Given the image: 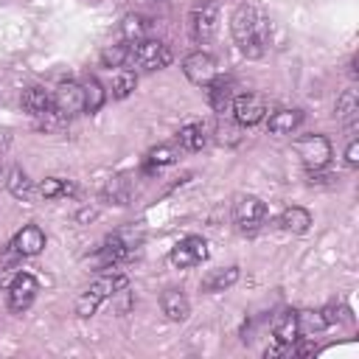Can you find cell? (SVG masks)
<instances>
[{
  "mask_svg": "<svg viewBox=\"0 0 359 359\" xmlns=\"http://www.w3.org/2000/svg\"><path fill=\"white\" fill-rule=\"evenodd\" d=\"M230 31H233V39H236V45L241 48L244 56L258 59V56L266 50L269 22H266V17L258 14V8H252V6H238V8L233 11Z\"/></svg>",
  "mask_w": 359,
  "mask_h": 359,
  "instance_id": "6da1fadb",
  "label": "cell"
},
{
  "mask_svg": "<svg viewBox=\"0 0 359 359\" xmlns=\"http://www.w3.org/2000/svg\"><path fill=\"white\" fill-rule=\"evenodd\" d=\"M129 289V280H126V275H101L98 280H93L87 289H84V294L76 300V314L79 317H93L95 311H98V306L107 300V297H112V294H118V292H126Z\"/></svg>",
  "mask_w": 359,
  "mask_h": 359,
  "instance_id": "7a4b0ae2",
  "label": "cell"
},
{
  "mask_svg": "<svg viewBox=\"0 0 359 359\" xmlns=\"http://www.w3.org/2000/svg\"><path fill=\"white\" fill-rule=\"evenodd\" d=\"M294 151L306 168H325L331 160V140L325 135H303L294 140Z\"/></svg>",
  "mask_w": 359,
  "mask_h": 359,
  "instance_id": "3957f363",
  "label": "cell"
},
{
  "mask_svg": "<svg viewBox=\"0 0 359 359\" xmlns=\"http://www.w3.org/2000/svg\"><path fill=\"white\" fill-rule=\"evenodd\" d=\"M132 59H135L137 67H143V70H163V67L171 65L174 53H171V48H168L165 42H160V39H140V42H135V48H132Z\"/></svg>",
  "mask_w": 359,
  "mask_h": 359,
  "instance_id": "277c9868",
  "label": "cell"
},
{
  "mask_svg": "<svg viewBox=\"0 0 359 359\" xmlns=\"http://www.w3.org/2000/svg\"><path fill=\"white\" fill-rule=\"evenodd\" d=\"M50 109L59 118H73L79 112H84V95H81V84L76 81H62L53 93H50Z\"/></svg>",
  "mask_w": 359,
  "mask_h": 359,
  "instance_id": "5b68a950",
  "label": "cell"
},
{
  "mask_svg": "<svg viewBox=\"0 0 359 359\" xmlns=\"http://www.w3.org/2000/svg\"><path fill=\"white\" fill-rule=\"evenodd\" d=\"M208 258V241L202 236H185L182 241H177L168 252V261L177 269H191L196 264H202Z\"/></svg>",
  "mask_w": 359,
  "mask_h": 359,
  "instance_id": "8992f818",
  "label": "cell"
},
{
  "mask_svg": "<svg viewBox=\"0 0 359 359\" xmlns=\"http://www.w3.org/2000/svg\"><path fill=\"white\" fill-rule=\"evenodd\" d=\"M182 73H185V79H188L191 84L208 87V84L219 76V67H216V59H213L210 53L194 50V53H188V56L182 59Z\"/></svg>",
  "mask_w": 359,
  "mask_h": 359,
  "instance_id": "52a82bcc",
  "label": "cell"
},
{
  "mask_svg": "<svg viewBox=\"0 0 359 359\" xmlns=\"http://www.w3.org/2000/svg\"><path fill=\"white\" fill-rule=\"evenodd\" d=\"M216 22H219V6L213 0H199L191 11V34L196 42H208L216 34Z\"/></svg>",
  "mask_w": 359,
  "mask_h": 359,
  "instance_id": "ba28073f",
  "label": "cell"
},
{
  "mask_svg": "<svg viewBox=\"0 0 359 359\" xmlns=\"http://www.w3.org/2000/svg\"><path fill=\"white\" fill-rule=\"evenodd\" d=\"M230 109H233V118L241 126H255L266 115V101L261 95H255V93H241V95L233 98V107Z\"/></svg>",
  "mask_w": 359,
  "mask_h": 359,
  "instance_id": "9c48e42d",
  "label": "cell"
},
{
  "mask_svg": "<svg viewBox=\"0 0 359 359\" xmlns=\"http://www.w3.org/2000/svg\"><path fill=\"white\" fill-rule=\"evenodd\" d=\"M36 289H39L36 278L28 275V272H20V275L14 278V283L8 286V309H11L14 314H22V311L34 303Z\"/></svg>",
  "mask_w": 359,
  "mask_h": 359,
  "instance_id": "30bf717a",
  "label": "cell"
},
{
  "mask_svg": "<svg viewBox=\"0 0 359 359\" xmlns=\"http://www.w3.org/2000/svg\"><path fill=\"white\" fill-rule=\"evenodd\" d=\"M233 216H236V224L247 233V230H255L264 222L266 205L258 196H238L236 205H233Z\"/></svg>",
  "mask_w": 359,
  "mask_h": 359,
  "instance_id": "8fae6325",
  "label": "cell"
},
{
  "mask_svg": "<svg viewBox=\"0 0 359 359\" xmlns=\"http://www.w3.org/2000/svg\"><path fill=\"white\" fill-rule=\"evenodd\" d=\"M45 233H42V227L39 224H25L22 230H17V236L11 238V250L17 252V255H22V258H34V255H39L42 250H45Z\"/></svg>",
  "mask_w": 359,
  "mask_h": 359,
  "instance_id": "7c38bea8",
  "label": "cell"
},
{
  "mask_svg": "<svg viewBox=\"0 0 359 359\" xmlns=\"http://www.w3.org/2000/svg\"><path fill=\"white\" fill-rule=\"evenodd\" d=\"M129 241H123V236L118 233V236H109L107 241H104V247H98V252L93 255V264L95 266H101V269H109V266H115L118 261H123L126 255H129Z\"/></svg>",
  "mask_w": 359,
  "mask_h": 359,
  "instance_id": "4fadbf2b",
  "label": "cell"
},
{
  "mask_svg": "<svg viewBox=\"0 0 359 359\" xmlns=\"http://www.w3.org/2000/svg\"><path fill=\"white\" fill-rule=\"evenodd\" d=\"M272 337L283 345H292L297 337H300V328H297V311L294 309H283L275 320H272Z\"/></svg>",
  "mask_w": 359,
  "mask_h": 359,
  "instance_id": "5bb4252c",
  "label": "cell"
},
{
  "mask_svg": "<svg viewBox=\"0 0 359 359\" xmlns=\"http://www.w3.org/2000/svg\"><path fill=\"white\" fill-rule=\"evenodd\" d=\"M160 309H163L165 320H171V323H182V320L188 317V311H191V303H188V297H185L182 292L168 289V292L160 297Z\"/></svg>",
  "mask_w": 359,
  "mask_h": 359,
  "instance_id": "9a60e30c",
  "label": "cell"
},
{
  "mask_svg": "<svg viewBox=\"0 0 359 359\" xmlns=\"http://www.w3.org/2000/svg\"><path fill=\"white\" fill-rule=\"evenodd\" d=\"M233 84L227 81V79H213L210 84H208V101H210V107L216 109V112H227L230 107H233Z\"/></svg>",
  "mask_w": 359,
  "mask_h": 359,
  "instance_id": "2e32d148",
  "label": "cell"
},
{
  "mask_svg": "<svg viewBox=\"0 0 359 359\" xmlns=\"http://www.w3.org/2000/svg\"><path fill=\"white\" fill-rule=\"evenodd\" d=\"M22 109L34 118H42L50 112V93L45 87H28L22 93Z\"/></svg>",
  "mask_w": 359,
  "mask_h": 359,
  "instance_id": "e0dca14e",
  "label": "cell"
},
{
  "mask_svg": "<svg viewBox=\"0 0 359 359\" xmlns=\"http://www.w3.org/2000/svg\"><path fill=\"white\" fill-rule=\"evenodd\" d=\"M280 227H283L286 233L300 236V233H306V230L311 227V213H309L306 208H300V205H292V208H286V210L280 213Z\"/></svg>",
  "mask_w": 359,
  "mask_h": 359,
  "instance_id": "ac0fdd59",
  "label": "cell"
},
{
  "mask_svg": "<svg viewBox=\"0 0 359 359\" xmlns=\"http://www.w3.org/2000/svg\"><path fill=\"white\" fill-rule=\"evenodd\" d=\"M300 121H303V112L300 109H278V112H272L269 115V132L272 135H289V132H294L297 126H300Z\"/></svg>",
  "mask_w": 359,
  "mask_h": 359,
  "instance_id": "d6986e66",
  "label": "cell"
},
{
  "mask_svg": "<svg viewBox=\"0 0 359 359\" xmlns=\"http://www.w3.org/2000/svg\"><path fill=\"white\" fill-rule=\"evenodd\" d=\"M81 95H84V112H98L101 107H104V101H107V90H104V84L95 79V76H87L84 79V84H81Z\"/></svg>",
  "mask_w": 359,
  "mask_h": 359,
  "instance_id": "ffe728a7",
  "label": "cell"
},
{
  "mask_svg": "<svg viewBox=\"0 0 359 359\" xmlns=\"http://www.w3.org/2000/svg\"><path fill=\"white\" fill-rule=\"evenodd\" d=\"M238 275H241V272H238V266L213 269V272L202 280V289H205V292H210V294H213V292H224V289H230V286L238 280Z\"/></svg>",
  "mask_w": 359,
  "mask_h": 359,
  "instance_id": "44dd1931",
  "label": "cell"
},
{
  "mask_svg": "<svg viewBox=\"0 0 359 359\" xmlns=\"http://www.w3.org/2000/svg\"><path fill=\"white\" fill-rule=\"evenodd\" d=\"M205 129L199 126V123H185L180 132H177V143H180V149H185V151H199L202 146H205Z\"/></svg>",
  "mask_w": 359,
  "mask_h": 359,
  "instance_id": "7402d4cb",
  "label": "cell"
},
{
  "mask_svg": "<svg viewBox=\"0 0 359 359\" xmlns=\"http://www.w3.org/2000/svg\"><path fill=\"white\" fill-rule=\"evenodd\" d=\"M146 28H149V22H146V17H140V14H126V17L121 20L123 42H140V39H146Z\"/></svg>",
  "mask_w": 359,
  "mask_h": 359,
  "instance_id": "603a6c76",
  "label": "cell"
},
{
  "mask_svg": "<svg viewBox=\"0 0 359 359\" xmlns=\"http://www.w3.org/2000/svg\"><path fill=\"white\" fill-rule=\"evenodd\" d=\"M171 163H177V149L174 146H154L149 154H146V171L149 174H154V171H160L163 165H171Z\"/></svg>",
  "mask_w": 359,
  "mask_h": 359,
  "instance_id": "cb8c5ba5",
  "label": "cell"
},
{
  "mask_svg": "<svg viewBox=\"0 0 359 359\" xmlns=\"http://www.w3.org/2000/svg\"><path fill=\"white\" fill-rule=\"evenodd\" d=\"M337 118L342 121V123H353V118L359 115V95H356V90H345L339 98H337Z\"/></svg>",
  "mask_w": 359,
  "mask_h": 359,
  "instance_id": "d4e9b609",
  "label": "cell"
},
{
  "mask_svg": "<svg viewBox=\"0 0 359 359\" xmlns=\"http://www.w3.org/2000/svg\"><path fill=\"white\" fill-rule=\"evenodd\" d=\"M39 194H42L45 199L73 196V194H76V185H73L70 180H62V177H48V180H42V185H39Z\"/></svg>",
  "mask_w": 359,
  "mask_h": 359,
  "instance_id": "484cf974",
  "label": "cell"
},
{
  "mask_svg": "<svg viewBox=\"0 0 359 359\" xmlns=\"http://www.w3.org/2000/svg\"><path fill=\"white\" fill-rule=\"evenodd\" d=\"M297 328H300V334H303V337H314V334L325 331L328 325H325V320H323V314H320V311L306 309V311H297Z\"/></svg>",
  "mask_w": 359,
  "mask_h": 359,
  "instance_id": "4316f807",
  "label": "cell"
},
{
  "mask_svg": "<svg viewBox=\"0 0 359 359\" xmlns=\"http://www.w3.org/2000/svg\"><path fill=\"white\" fill-rule=\"evenodd\" d=\"M6 188H8V194H11L14 199H28V194H31V180H28V174H25L22 168H11V171H8V180H6Z\"/></svg>",
  "mask_w": 359,
  "mask_h": 359,
  "instance_id": "83f0119b",
  "label": "cell"
},
{
  "mask_svg": "<svg viewBox=\"0 0 359 359\" xmlns=\"http://www.w3.org/2000/svg\"><path fill=\"white\" fill-rule=\"evenodd\" d=\"M132 56V48L129 42H118V45H109L101 50V65L104 67H123V62Z\"/></svg>",
  "mask_w": 359,
  "mask_h": 359,
  "instance_id": "f1b7e54d",
  "label": "cell"
},
{
  "mask_svg": "<svg viewBox=\"0 0 359 359\" xmlns=\"http://www.w3.org/2000/svg\"><path fill=\"white\" fill-rule=\"evenodd\" d=\"M135 87H137V76L132 70H123L121 67L115 73V79H112V98H126V95L135 93Z\"/></svg>",
  "mask_w": 359,
  "mask_h": 359,
  "instance_id": "f546056e",
  "label": "cell"
},
{
  "mask_svg": "<svg viewBox=\"0 0 359 359\" xmlns=\"http://www.w3.org/2000/svg\"><path fill=\"white\" fill-rule=\"evenodd\" d=\"M20 272H22V269H20L17 264H3V266H0V289H8Z\"/></svg>",
  "mask_w": 359,
  "mask_h": 359,
  "instance_id": "4dcf8cb0",
  "label": "cell"
},
{
  "mask_svg": "<svg viewBox=\"0 0 359 359\" xmlns=\"http://www.w3.org/2000/svg\"><path fill=\"white\" fill-rule=\"evenodd\" d=\"M320 314H323V320H325V325H334V323H339L342 320V314H348L342 306H325V309H320Z\"/></svg>",
  "mask_w": 359,
  "mask_h": 359,
  "instance_id": "1f68e13d",
  "label": "cell"
},
{
  "mask_svg": "<svg viewBox=\"0 0 359 359\" xmlns=\"http://www.w3.org/2000/svg\"><path fill=\"white\" fill-rule=\"evenodd\" d=\"M345 163H348L351 168H356V165H359V143H356V140H351V143H348V149H345Z\"/></svg>",
  "mask_w": 359,
  "mask_h": 359,
  "instance_id": "d6a6232c",
  "label": "cell"
},
{
  "mask_svg": "<svg viewBox=\"0 0 359 359\" xmlns=\"http://www.w3.org/2000/svg\"><path fill=\"white\" fill-rule=\"evenodd\" d=\"M76 219H79V222H90V219H95V210H90V208H87V210H79Z\"/></svg>",
  "mask_w": 359,
  "mask_h": 359,
  "instance_id": "836d02e7",
  "label": "cell"
}]
</instances>
